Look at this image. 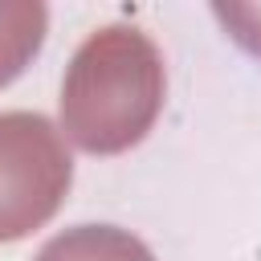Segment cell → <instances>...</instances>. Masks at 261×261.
<instances>
[{
	"label": "cell",
	"mask_w": 261,
	"mask_h": 261,
	"mask_svg": "<svg viewBox=\"0 0 261 261\" xmlns=\"http://www.w3.org/2000/svg\"><path fill=\"white\" fill-rule=\"evenodd\" d=\"M33 261H155V253L118 224H73L49 237Z\"/></svg>",
	"instance_id": "cell-3"
},
{
	"label": "cell",
	"mask_w": 261,
	"mask_h": 261,
	"mask_svg": "<svg viewBox=\"0 0 261 261\" xmlns=\"http://www.w3.org/2000/svg\"><path fill=\"white\" fill-rule=\"evenodd\" d=\"M49 29L41 0H0V90L37 57Z\"/></svg>",
	"instance_id": "cell-4"
},
{
	"label": "cell",
	"mask_w": 261,
	"mask_h": 261,
	"mask_svg": "<svg viewBox=\"0 0 261 261\" xmlns=\"http://www.w3.org/2000/svg\"><path fill=\"white\" fill-rule=\"evenodd\" d=\"M212 16L228 29L237 45L261 57V4H212Z\"/></svg>",
	"instance_id": "cell-5"
},
{
	"label": "cell",
	"mask_w": 261,
	"mask_h": 261,
	"mask_svg": "<svg viewBox=\"0 0 261 261\" xmlns=\"http://www.w3.org/2000/svg\"><path fill=\"white\" fill-rule=\"evenodd\" d=\"M167 69L159 45L135 24L94 29L61 77V130L90 155H122L147 139L163 110Z\"/></svg>",
	"instance_id": "cell-1"
},
{
	"label": "cell",
	"mask_w": 261,
	"mask_h": 261,
	"mask_svg": "<svg viewBox=\"0 0 261 261\" xmlns=\"http://www.w3.org/2000/svg\"><path fill=\"white\" fill-rule=\"evenodd\" d=\"M73 184L61 130L37 110L0 114V245L49 224Z\"/></svg>",
	"instance_id": "cell-2"
}]
</instances>
